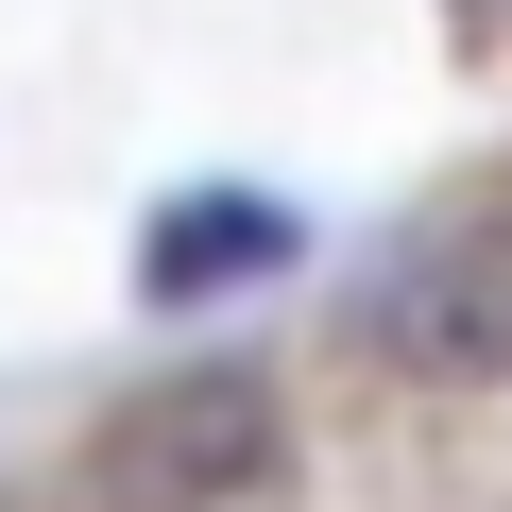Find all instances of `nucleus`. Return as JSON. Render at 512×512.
<instances>
[{"label":"nucleus","mask_w":512,"mask_h":512,"mask_svg":"<svg viewBox=\"0 0 512 512\" xmlns=\"http://www.w3.org/2000/svg\"><path fill=\"white\" fill-rule=\"evenodd\" d=\"M376 359H393V376H427V393L512 376V205L427 222L393 274H376Z\"/></svg>","instance_id":"1"},{"label":"nucleus","mask_w":512,"mask_h":512,"mask_svg":"<svg viewBox=\"0 0 512 512\" xmlns=\"http://www.w3.org/2000/svg\"><path fill=\"white\" fill-rule=\"evenodd\" d=\"M274 478V393L256 376H188V393H137L86 461V512H239Z\"/></svg>","instance_id":"2"},{"label":"nucleus","mask_w":512,"mask_h":512,"mask_svg":"<svg viewBox=\"0 0 512 512\" xmlns=\"http://www.w3.org/2000/svg\"><path fill=\"white\" fill-rule=\"evenodd\" d=\"M239 274H291V205H256V188H188V205L137 222V291H154V308H205V291H239Z\"/></svg>","instance_id":"3"}]
</instances>
